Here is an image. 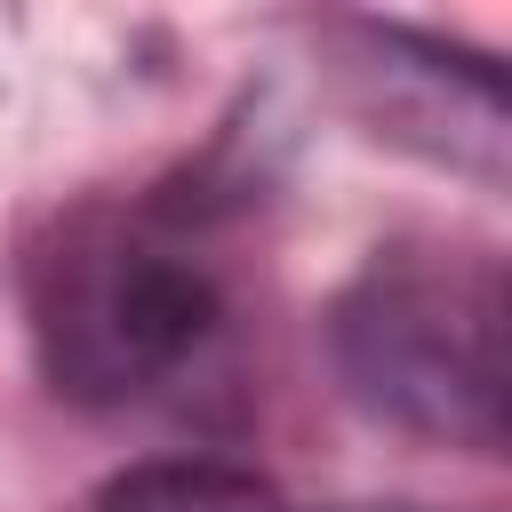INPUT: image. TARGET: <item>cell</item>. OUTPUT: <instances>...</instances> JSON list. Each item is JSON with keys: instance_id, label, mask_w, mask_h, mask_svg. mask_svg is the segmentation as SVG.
<instances>
[{"instance_id": "3", "label": "cell", "mask_w": 512, "mask_h": 512, "mask_svg": "<svg viewBox=\"0 0 512 512\" xmlns=\"http://www.w3.org/2000/svg\"><path fill=\"white\" fill-rule=\"evenodd\" d=\"M96 512H280V496L240 472V464H208V456H168V464H136L120 472Z\"/></svg>"}, {"instance_id": "2", "label": "cell", "mask_w": 512, "mask_h": 512, "mask_svg": "<svg viewBox=\"0 0 512 512\" xmlns=\"http://www.w3.org/2000/svg\"><path fill=\"white\" fill-rule=\"evenodd\" d=\"M336 360L352 392L424 440H504V272L488 248L400 240L352 280L336 312Z\"/></svg>"}, {"instance_id": "1", "label": "cell", "mask_w": 512, "mask_h": 512, "mask_svg": "<svg viewBox=\"0 0 512 512\" xmlns=\"http://www.w3.org/2000/svg\"><path fill=\"white\" fill-rule=\"evenodd\" d=\"M24 320L64 400L120 408L192 368L216 336V280L152 216L80 208L24 256Z\"/></svg>"}]
</instances>
